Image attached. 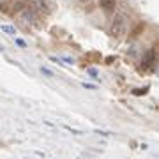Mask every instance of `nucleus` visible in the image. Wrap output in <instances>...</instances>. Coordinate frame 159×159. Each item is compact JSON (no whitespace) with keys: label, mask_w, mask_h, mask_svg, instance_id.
Returning a JSON list of instances; mask_svg holds the SVG:
<instances>
[{"label":"nucleus","mask_w":159,"mask_h":159,"mask_svg":"<svg viewBox=\"0 0 159 159\" xmlns=\"http://www.w3.org/2000/svg\"><path fill=\"white\" fill-rule=\"evenodd\" d=\"M83 2H85V0H83Z\"/></svg>","instance_id":"obj_8"},{"label":"nucleus","mask_w":159,"mask_h":159,"mask_svg":"<svg viewBox=\"0 0 159 159\" xmlns=\"http://www.w3.org/2000/svg\"><path fill=\"white\" fill-rule=\"evenodd\" d=\"M58 58H60V62L67 64V66H74V58H71V57H58Z\"/></svg>","instance_id":"obj_3"},{"label":"nucleus","mask_w":159,"mask_h":159,"mask_svg":"<svg viewBox=\"0 0 159 159\" xmlns=\"http://www.w3.org/2000/svg\"><path fill=\"white\" fill-rule=\"evenodd\" d=\"M14 43H16V44L20 46V48H27V43H25V41H23L21 37H14Z\"/></svg>","instance_id":"obj_5"},{"label":"nucleus","mask_w":159,"mask_h":159,"mask_svg":"<svg viewBox=\"0 0 159 159\" xmlns=\"http://www.w3.org/2000/svg\"><path fill=\"white\" fill-rule=\"evenodd\" d=\"M87 73L90 74V76H92L94 80L99 78V73H97V69H94V67H89V69H87Z\"/></svg>","instance_id":"obj_4"},{"label":"nucleus","mask_w":159,"mask_h":159,"mask_svg":"<svg viewBox=\"0 0 159 159\" xmlns=\"http://www.w3.org/2000/svg\"><path fill=\"white\" fill-rule=\"evenodd\" d=\"M64 127H66V129H67V131H71V133H73V134H83V131L73 129V127H69V125H64Z\"/></svg>","instance_id":"obj_7"},{"label":"nucleus","mask_w":159,"mask_h":159,"mask_svg":"<svg viewBox=\"0 0 159 159\" xmlns=\"http://www.w3.org/2000/svg\"><path fill=\"white\" fill-rule=\"evenodd\" d=\"M39 73L43 74L44 78H55V73H53L50 67H46V66H41V67H39Z\"/></svg>","instance_id":"obj_2"},{"label":"nucleus","mask_w":159,"mask_h":159,"mask_svg":"<svg viewBox=\"0 0 159 159\" xmlns=\"http://www.w3.org/2000/svg\"><path fill=\"white\" fill-rule=\"evenodd\" d=\"M81 87H83V89H89V90H96V85H92V83H87V81H83V83H81Z\"/></svg>","instance_id":"obj_6"},{"label":"nucleus","mask_w":159,"mask_h":159,"mask_svg":"<svg viewBox=\"0 0 159 159\" xmlns=\"http://www.w3.org/2000/svg\"><path fill=\"white\" fill-rule=\"evenodd\" d=\"M0 30L4 32V34H7V35H12V37H16V29L12 27V25H0Z\"/></svg>","instance_id":"obj_1"}]
</instances>
